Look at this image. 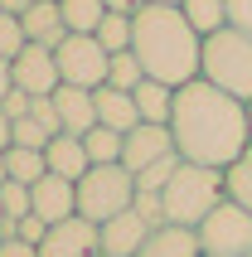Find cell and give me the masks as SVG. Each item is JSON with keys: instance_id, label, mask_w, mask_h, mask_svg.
<instances>
[{"instance_id": "37", "label": "cell", "mask_w": 252, "mask_h": 257, "mask_svg": "<svg viewBox=\"0 0 252 257\" xmlns=\"http://www.w3.org/2000/svg\"><path fill=\"white\" fill-rule=\"evenodd\" d=\"M10 141H15V121L0 112V151H10Z\"/></svg>"}, {"instance_id": "42", "label": "cell", "mask_w": 252, "mask_h": 257, "mask_svg": "<svg viewBox=\"0 0 252 257\" xmlns=\"http://www.w3.org/2000/svg\"><path fill=\"white\" fill-rule=\"evenodd\" d=\"M247 126H252V102H247Z\"/></svg>"}, {"instance_id": "6", "label": "cell", "mask_w": 252, "mask_h": 257, "mask_svg": "<svg viewBox=\"0 0 252 257\" xmlns=\"http://www.w3.org/2000/svg\"><path fill=\"white\" fill-rule=\"evenodd\" d=\"M194 233L204 257H252V214L233 199H223Z\"/></svg>"}, {"instance_id": "22", "label": "cell", "mask_w": 252, "mask_h": 257, "mask_svg": "<svg viewBox=\"0 0 252 257\" xmlns=\"http://www.w3.org/2000/svg\"><path fill=\"white\" fill-rule=\"evenodd\" d=\"M223 185H228V199L242 204V209L252 214V146H247V151H242V156L223 170Z\"/></svg>"}, {"instance_id": "23", "label": "cell", "mask_w": 252, "mask_h": 257, "mask_svg": "<svg viewBox=\"0 0 252 257\" xmlns=\"http://www.w3.org/2000/svg\"><path fill=\"white\" fill-rule=\"evenodd\" d=\"M83 146H87V160H92V165H121V131L92 126L83 136Z\"/></svg>"}, {"instance_id": "15", "label": "cell", "mask_w": 252, "mask_h": 257, "mask_svg": "<svg viewBox=\"0 0 252 257\" xmlns=\"http://www.w3.org/2000/svg\"><path fill=\"white\" fill-rule=\"evenodd\" d=\"M20 25H25V39L29 44H44V49H58V44L68 39L63 15H58V0H34V5L20 15Z\"/></svg>"}, {"instance_id": "26", "label": "cell", "mask_w": 252, "mask_h": 257, "mask_svg": "<svg viewBox=\"0 0 252 257\" xmlns=\"http://www.w3.org/2000/svg\"><path fill=\"white\" fill-rule=\"evenodd\" d=\"M0 209H5V218H10V223L29 218V214H34V194H29V185L5 180V185H0Z\"/></svg>"}, {"instance_id": "7", "label": "cell", "mask_w": 252, "mask_h": 257, "mask_svg": "<svg viewBox=\"0 0 252 257\" xmlns=\"http://www.w3.org/2000/svg\"><path fill=\"white\" fill-rule=\"evenodd\" d=\"M58 58V78L68 87H87V92H97L102 83H107V63H112V54L97 44V34H68V39L54 49Z\"/></svg>"}, {"instance_id": "11", "label": "cell", "mask_w": 252, "mask_h": 257, "mask_svg": "<svg viewBox=\"0 0 252 257\" xmlns=\"http://www.w3.org/2000/svg\"><path fill=\"white\" fill-rule=\"evenodd\" d=\"M151 223L136 214V209H126V214L107 218V223H97V243H102V257H136L141 247H146V238H151Z\"/></svg>"}, {"instance_id": "3", "label": "cell", "mask_w": 252, "mask_h": 257, "mask_svg": "<svg viewBox=\"0 0 252 257\" xmlns=\"http://www.w3.org/2000/svg\"><path fill=\"white\" fill-rule=\"evenodd\" d=\"M228 199L223 170H209V165H189L180 160V170L160 189V204H165V223H180V228H199L204 218Z\"/></svg>"}, {"instance_id": "20", "label": "cell", "mask_w": 252, "mask_h": 257, "mask_svg": "<svg viewBox=\"0 0 252 257\" xmlns=\"http://www.w3.org/2000/svg\"><path fill=\"white\" fill-rule=\"evenodd\" d=\"M58 15H63L68 34H97V25L107 20V5L102 0H58Z\"/></svg>"}, {"instance_id": "24", "label": "cell", "mask_w": 252, "mask_h": 257, "mask_svg": "<svg viewBox=\"0 0 252 257\" xmlns=\"http://www.w3.org/2000/svg\"><path fill=\"white\" fill-rule=\"evenodd\" d=\"M146 83V68H141V58L126 49V54H112V63H107V87H121V92H136V87Z\"/></svg>"}, {"instance_id": "9", "label": "cell", "mask_w": 252, "mask_h": 257, "mask_svg": "<svg viewBox=\"0 0 252 257\" xmlns=\"http://www.w3.org/2000/svg\"><path fill=\"white\" fill-rule=\"evenodd\" d=\"M102 243H97V223L83 214L63 218V223H54V228L44 233L39 243V257H97Z\"/></svg>"}, {"instance_id": "35", "label": "cell", "mask_w": 252, "mask_h": 257, "mask_svg": "<svg viewBox=\"0 0 252 257\" xmlns=\"http://www.w3.org/2000/svg\"><path fill=\"white\" fill-rule=\"evenodd\" d=\"M15 92V68H10V58H0V102Z\"/></svg>"}, {"instance_id": "41", "label": "cell", "mask_w": 252, "mask_h": 257, "mask_svg": "<svg viewBox=\"0 0 252 257\" xmlns=\"http://www.w3.org/2000/svg\"><path fill=\"white\" fill-rule=\"evenodd\" d=\"M5 223H10V218H5V209H0V228H5Z\"/></svg>"}, {"instance_id": "27", "label": "cell", "mask_w": 252, "mask_h": 257, "mask_svg": "<svg viewBox=\"0 0 252 257\" xmlns=\"http://www.w3.org/2000/svg\"><path fill=\"white\" fill-rule=\"evenodd\" d=\"M25 25H20V15H5V10H0V58H10V63H15V58H20V54H25Z\"/></svg>"}, {"instance_id": "5", "label": "cell", "mask_w": 252, "mask_h": 257, "mask_svg": "<svg viewBox=\"0 0 252 257\" xmlns=\"http://www.w3.org/2000/svg\"><path fill=\"white\" fill-rule=\"evenodd\" d=\"M131 204H136V175L126 165H92L78 180V214L92 218V223H107V218L126 214Z\"/></svg>"}, {"instance_id": "17", "label": "cell", "mask_w": 252, "mask_h": 257, "mask_svg": "<svg viewBox=\"0 0 252 257\" xmlns=\"http://www.w3.org/2000/svg\"><path fill=\"white\" fill-rule=\"evenodd\" d=\"M136 257H204L199 252V233L194 228H180V223H165V228H155L146 238Z\"/></svg>"}, {"instance_id": "34", "label": "cell", "mask_w": 252, "mask_h": 257, "mask_svg": "<svg viewBox=\"0 0 252 257\" xmlns=\"http://www.w3.org/2000/svg\"><path fill=\"white\" fill-rule=\"evenodd\" d=\"M0 257H39V247L34 243H25V238H0Z\"/></svg>"}, {"instance_id": "18", "label": "cell", "mask_w": 252, "mask_h": 257, "mask_svg": "<svg viewBox=\"0 0 252 257\" xmlns=\"http://www.w3.org/2000/svg\"><path fill=\"white\" fill-rule=\"evenodd\" d=\"M131 97H136L141 121H151V126H170V116H175V87H165V83H155V78H146V83H141Z\"/></svg>"}, {"instance_id": "39", "label": "cell", "mask_w": 252, "mask_h": 257, "mask_svg": "<svg viewBox=\"0 0 252 257\" xmlns=\"http://www.w3.org/2000/svg\"><path fill=\"white\" fill-rule=\"evenodd\" d=\"M5 180H10V175H5V151H0V185H5Z\"/></svg>"}, {"instance_id": "40", "label": "cell", "mask_w": 252, "mask_h": 257, "mask_svg": "<svg viewBox=\"0 0 252 257\" xmlns=\"http://www.w3.org/2000/svg\"><path fill=\"white\" fill-rule=\"evenodd\" d=\"M146 5H180V0H146Z\"/></svg>"}, {"instance_id": "30", "label": "cell", "mask_w": 252, "mask_h": 257, "mask_svg": "<svg viewBox=\"0 0 252 257\" xmlns=\"http://www.w3.org/2000/svg\"><path fill=\"white\" fill-rule=\"evenodd\" d=\"M151 228H165V204H160V194H146V189H136V204H131Z\"/></svg>"}, {"instance_id": "16", "label": "cell", "mask_w": 252, "mask_h": 257, "mask_svg": "<svg viewBox=\"0 0 252 257\" xmlns=\"http://www.w3.org/2000/svg\"><path fill=\"white\" fill-rule=\"evenodd\" d=\"M44 160H49V175H63V180H73V185H78V180L92 170L83 136H63V131H58L54 141L44 146Z\"/></svg>"}, {"instance_id": "19", "label": "cell", "mask_w": 252, "mask_h": 257, "mask_svg": "<svg viewBox=\"0 0 252 257\" xmlns=\"http://www.w3.org/2000/svg\"><path fill=\"white\" fill-rule=\"evenodd\" d=\"M180 15L194 25L199 39H209V34L228 29V0H180Z\"/></svg>"}, {"instance_id": "28", "label": "cell", "mask_w": 252, "mask_h": 257, "mask_svg": "<svg viewBox=\"0 0 252 257\" xmlns=\"http://www.w3.org/2000/svg\"><path fill=\"white\" fill-rule=\"evenodd\" d=\"M175 170H180V156H165V160H155L151 170H141L136 175V189H146V194H160V189L175 180Z\"/></svg>"}, {"instance_id": "8", "label": "cell", "mask_w": 252, "mask_h": 257, "mask_svg": "<svg viewBox=\"0 0 252 257\" xmlns=\"http://www.w3.org/2000/svg\"><path fill=\"white\" fill-rule=\"evenodd\" d=\"M10 68H15V87L29 92V97H54L58 87H63L58 58H54V49H44V44H25V54L15 58Z\"/></svg>"}, {"instance_id": "29", "label": "cell", "mask_w": 252, "mask_h": 257, "mask_svg": "<svg viewBox=\"0 0 252 257\" xmlns=\"http://www.w3.org/2000/svg\"><path fill=\"white\" fill-rule=\"evenodd\" d=\"M49 141H54V131L44 126V121H34V116H20V121H15V141H10V146H25V151H44Z\"/></svg>"}, {"instance_id": "13", "label": "cell", "mask_w": 252, "mask_h": 257, "mask_svg": "<svg viewBox=\"0 0 252 257\" xmlns=\"http://www.w3.org/2000/svg\"><path fill=\"white\" fill-rule=\"evenodd\" d=\"M54 112H58V131L63 136H87V131L97 126V102L87 87H58L54 92Z\"/></svg>"}, {"instance_id": "12", "label": "cell", "mask_w": 252, "mask_h": 257, "mask_svg": "<svg viewBox=\"0 0 252 257\" xmlns=\"http://www.w3.org/2000/svg\"><path fill=\"white\" fill-rule=\"evenodd\" d=\"M29 194H34V218H44L49 228L78 214V185L63 175H44L39 185H29Z\"/></svg>"}, {"instance_id": "36", "label": "cell", "mask_w": 252, "mask_h": 257, "mask_svg": "<svg viewBox=\"0 0 252 257\" xmlns=\"http://www.w3.org/2000/svg\"><path fill=\"white\" fill-rule=\"evenodd\" d=\"M102 5H107L112 15H136L141 5H146V0H102Z\"/></svg>"}, {"instance_id": "10", "label": "cell", "mask_w": 252, "mask_h": 257, "mask_svg": "<svg viewBox=\"0 0 252 257\" xmlns=\"http://www.w3.org/2000/svg\"><path fill=\"white\" fill-rule=\"evenodd\" d=\"M165 156H180L170 126H151V121H141L136 131H126V136H121V165H126L131 175L151 170L155 160H165Z\"/></svg>"}, {"instance_id": "1", "label": "cell", "mask_w": 252, "mask_h": 257, "mask_svg": "<svg viewBox=\"0 0 252 257\" xmlns=\"http://www.w3.org/2000/svg\"><path fill=\"white\" fill-rule=\"evenodd\" d=\"M170 136L175 151L189 165H209V170H228L233 160L252 146L247 126V102L218 92L213 83L194 78L175 92V116H170Z\"/></svg>"}, {"instance_id": "21", "label": "cell", "mask_w": 252, "mask_h": 257, "mask_svg": "<svg viewBox=\"0 0 252 257\" xmlns=\"http://www.w3.org/2000/svg\"><path fill=\"white\" fill-rule=\"evenodd\" d=\"M5 175H10V180H20V185H39L44 175H49V160H44V151L10 146V151H5Z\"/></svg>"}, {"instance_id": "14", "label": "cell", "mask_w": 252, "mask_h": 257, "mask_svg": "<svg viewBox=\"0 0 252 257\" xmlns=\"http://www.w3.org/2000/svg\"><path fill=\"white\" fill-rule=\"evenodd\" d=\"M92 102H97V126H107V131H121V136L141 126L136 97H131V92H121V87H107V83H102L97 92H92Z\"/></svg>"}, {"instance_id": "33", "label": "cell", "mask_w": 252, "mask_h": 257, "mask_svg": "<svg viewBox=\"0 0 252 257\" xmlns=\"http://www.w3.org/2000/svg\"><path fill=\"white\" fill-rule=\"evenodd\" d=\"M29 107H34V97H29V92H20V87H15L10 97L0 102V112L10 116V121H20V116H29Z\"/></svg>"}, {"instance_id": "25", "label": "cell", "mask_w": 252, "mask_h": 257, "mask_svg": "<svg viewBox=\"0 0 252 257\" xmlns=\"http://www.w3.org/2000/svg\"><path fill=\"white\" fill-rule=\"evenodd\" d=\"M131 34H136L131 15H112L107 10V20L97 25V44L107 49V54H126V49H131Z\"/></svg>"}, {"instance_id": "38", "label": "cell", "mask_w": 252, "mask_h": 257, "mask_svg": "<svg viewBox=\"0 0 252 257\" xmlns=\"http://www.w3.org/2000/svg\"><path fill=\"white\" fill-rule=\"evenodd\" d=\"M29 5H34V0H0V10H5V15H25Z\"/></svg>"}, {"instance_id": "2", "label": "cell", "mask_w": 252, "mask_h": 257, "mask_svg": "<svg viewBox=\"0 0 252 257\" xmlns=\"http://www.w3.org/2000/svg\"><path fill=\"white\" fill-rule=\"evenodd\" d=\"M131 54L141 58L146 78L165 83L180 92L184 83L199 78V58H204V39L194 34V25L180 15V5H141L131 15Z\"/></svg>"}, {"instance_id": "4", "label": "cell", "mask_w": 252, "mask_h": 257, "mask_svg": "<svg viewBox=\"0 0 252 257\" xmlns=\"http://www.w3.org/2000/svg\"><path fill=\"white\" fill-rule=\"evenodd\" d=\"M199 78L213 83L218 92L238 102H252V34L238 29H218L204 39V58H199Z\"/></svg>"}, {"instance_id": "31", "label": "cell", "mask_w": 252, "mask_h": 257, "mask_svg": "<svg viewBox=\"0 0 252 257\" xmlns=\"http://www.w3.org/2000/svg\"><path fill=\"white\" fill-rule=\"evenodd\" d=\"M228 29L252 34V0H228Z\"/></svg>"}, {"instance_id": "32", "label": "cell", "mask_w": 252, "mask_h": 257, "mask_svg": "<svg viewBox=\"0 0 252 257\" xmlns=\"http://www.w3.org/2000/svg\"><path fill=\"white\" fill-rule=\"evenodd\" d=\"M44 233H49V223H44V218H34V214L15 223V238H25V243H34V247L44 243Z\"/></svg>"}, {"instance_id": "43", "label": "cell", "mask_w": 252, "mask_h": 257, "mask_svg": "<svg viewBox=\"0 0 252 257\" xmlns=\"http://www.w3.org/2000/svg\"><path fill=\"white\" fill-rule=\"evenodd\" d=\"M97 257H102V252H97Z\"/></svg>"}]
</instances>
